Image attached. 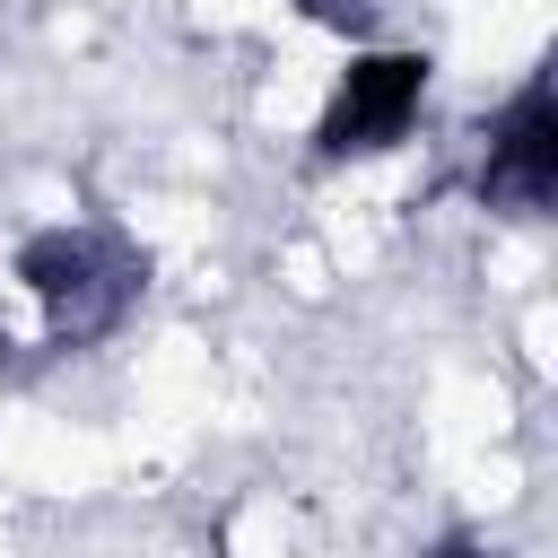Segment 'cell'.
I'll list each match as a JSON object with an SVG mask.
<instances>
[{
  "instance_id": "obj_1",
  "label": "cell",
  "mask_w": 558,
  "mask_h": 558,
  "mask_svg": "<svg viewBox=\"0 0 558 558\" xmlns=\"http://www.w3.org/2000/svg\"><path fill=\"white\" fill-rule=\"evenodd\" d=\"M17 279H26V296L44 305V331H52L61 349H78V340H96V331H113V323L131 314V296H140V253H131L122 235H105V227H35V235L17 244Z\"/></svg>"
},
{
  "instance_id": "obj_2",
  "label": "cell",
  "mask_w": 558,
  "mask_h": 558,
  "mask_svg": "<svg viewBox=\"0 0 558 558\" xmlns=\"http://www.w3.org/2000/svg\"><path fill=\"white\" fill-rule=\"evenodd\" d=\"M471 183H480V209H506V218H541L558 201V87H549V70H532L497 105Z\"/></svg>"
},
{
  "instance_id": "obj_3",
  "label": "cell",
  "mask_w": 558,
  "mask_h": 558,
  "mask_svg": "<svg viewBox=\"0 0 558 558\" xmlns=\"http://www.w3.org/2000/svg\"><path fill=\"white\" fill-rule=\"evenodd\" d=\"M427 105V52H349L323 122H314V148L323 157H375L392 140H410Z\"/></svg>"
},
{
  "instance_id": "obj_4",
  "label": "cell",
  "mask_w": 558,
  "mask_h": 558,
  "mask_svg": "<svg viewBox=\"0 0 558 558\" xmlns=\"http://www.w3.org/2000/svg\"><path fill=\"white\" fill-rule=\"evenodd\" d=\"M296 9H305L314 26H340V35H357V26L375 17V0H296Z\"/></svg>"
},
{
  "instance_id": "obj_5",
  "label": "cell",
  "mask_w": 558,
  "mask_h": 558,
  "mask_svg": "<svg viewBox=\"0 0 558 558\" xmlns=\"http://www.w3.org/2000/svg\"><path fill=\"white\" fill-rule=\"evenodd\" d=\"M427 558H488V549H480V541H462V532H453V541H436V549H427Z\"/></svg>"
},
{
  "instance_id": "obj_6",
  "label": "cell",
  "mask_w": 558,
  "mask_h": 558,
  "mask_svg": "<svg viewBox=\"0 0 558 558\" xmlns=\"http://www.w3.org/2000/svg\"><path fill=\"white\" fill-rule=\"evenodd\" d=\"M0 349H9V340H0Z\"/></svg>"
}]
</instances>
